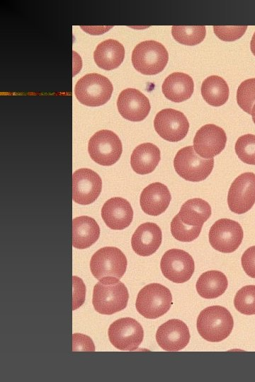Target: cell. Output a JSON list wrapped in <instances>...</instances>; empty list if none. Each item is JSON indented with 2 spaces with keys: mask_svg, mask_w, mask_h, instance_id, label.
Instances as JSON below:
<instances>
[{
  "mask_svg": "<svg viewBox=\"0 0 255 382\" xmlns=\"http://www.w3.org/2000/svg\"><path fill=\"white\" fill-rule=\"evenodd\" d=\"M244 237L241 225L230 219L216 221L209 231V242L211 246L223 253L235 251L240 245Z\"/></svg>",
  "mask_w": 255,
  "mask_h": 382,
  "instance_id": "10",
  "label": "cell"
},
{
  "mask_svg": "<svg viewBox=\"0 0 255 382\" xmlns=\"http://www.w3.org/2000/svg\"><path fill=\"white\" fill-rule=\"evenodd\" d=\"M241 262L246 274L255 278V245L244 251L241 258Z\"/></svg>",
  "mask_w": 255,
  "mask_h": 382,
  "instance_id": "36",
  "label": "cell"
},
{
  "mask_svg": "<svg viewBox=\"0 0 255 382\" xmlns=\"http://www.w3.org/2000/svg\"><path fill=\"white\" fill-rule=\"evenodd\" d=\"M237 101L244 111L251 115L255 105V78L246 79L240 83L237 91Z\"/></svg>",
  "mask_w": 255,
  "mask_h": 382,
  "instance_id": "31",
  "label": "cell"
},
{
  "mask_svg": "<svg viewBox=\"0 0 255 382\" xmlns=\"http://www.w3.org/2000/svg\"><path fill=\"white\" fill-rule=\"evenodd\" d=\"M100 228L96 221L88 216L76 217L72 221V245L84 249L98 240Z\"/></svg>",
  "mask_w": 255,
  "mask_h": 382,
  "instance_id": "22",
  "label": "cell"
},
{
  "mask_svg": "<svg viewBox=\"0 0 255 382\" xmlns=\"http://www.w3.org/2000/svg\"><path fill=\"white\" fill-rule=\"evenodd\" d=\"M73 352H94L95 347L91 339L83 334L75 333L72 335Z\"/></svg>",
  "mask_w": 255,
  "mask_h": 382,
  "instance_id": "35",
  "label": "cell"
},
{
  "mask_svg": "<svg viewBox=\"0 0 255 382\" xmlns=\"http://www.w3.org/2000/svg\"><path fill=\"white\" fill-rule=\"evenodd\" d=\"M88 151L94 161L101 166H109L119 160L123 151L122 143L113 131L102 129L89 139Z\"/></svg>",
  "mask_w": 255,
  "mask_h": 382,
  "instance_id": "7",
  "label": "cell"
},
{
  "mask_svg": "<svg viewBox=\"0 0 255 382\" xmlns=\"http://www.w3.org/2000/svg\"><path fill=\"white\" fill-rule=\"evenodd\" d=\"M110 343L122 351H134L142 343V325L134 318H123L110 324L108 331Z\"/></svg>",
  "mask_w": 255,
  "mask_h": 382,
  "instance_id": "9",
  "label": "cell"
},
{
  "mask_svg": "<svg viewBox=\"0 0 255 382\" xmlns=\"http://www.w3.org/2000/svg\"><path fill=\"white\" fill-rule=\"evenodd\" d=\"M72 310L74 311L80 307L84 302L86 296V286L81 279L76 276L72 277Z\"/></svg>",
  "mask_w": 255,
  "mask_h": 382,
  "instance_id": "34",
  "label": "cell"
},
{
  "mask_svg": "<svg viewBox=\"0 0 255 382\" xmlns=\"http://www.w3.org/2000/svg\"><path fill=\"white\" fill-rule=\"evenodd\" d=\"M155 131L169 141L182 140L188 134L189 123L184 114L172 108L159 111L154 120Z\"/></svg>",
  "mask_w": 255,
  "mask_h": 382,
  "instance_id": "13",
  "label": "cell"
},
{
  "mask_svg": "<svg viewBox=\"0 0 255 382\" xmlns=\"http://www.w3.org/2000/svg\"><path fill=\"white\" fill-rule=\"evenodd\" d=\"M102 188L101 177L89 168H79L72 175V199L80 204H89L99 196Z\"/></svg>",
  "mask_w": 255,
  "mask_h": 382,
  "instance_id": "14",
  "label": "cell"
},
{
  "mask_svg": "<svg viewBox=\"0 0 255 382\" xmlns=\"http://www.w3.org/2000/svg\"><path fill=\"white\" fill-rule=\"evenodd\" d=\"M168 59L166 49L155 40H145L137 44L132 53L133 66L145 75H154L163 71Z\"/></svg>",
  "mask_w": 255,
  "mask_h": 382,
  "instance_id": "3",
  "label": "cell"
},
{
  "mask_svg": "<svg viewBox=\"0 0 255 382\" xmlns=\"http://www.w3.org/2000/svg\"><path fill=\"white\" fill-rule=\"evenodd\" d=\"M125 57L123 45L113 39L106 40L98 45L94 52V59L98 66L105 70L118 67Z\"/></svg>",
  "mask_w": 255,
  "mask_h": 382,
  "instance_id": "23",
  "label": "cell"
},
{
  "mask_svg": "<svg viewBox=\"0 0 255 382\" xmlns=\"http://www.w3.org/2000/svg\"><path fill=\"white\" fill-rule=\"evenodd\" d=\"M171 303L170 290L162 284L152 283L139 291L135 306L137 312L144 318L155 319L166 313Z\"/></svg>",
  "mask_w": 255,
  "mask_h": 382,
  "instance_id": "4",
  "label": "cell"
},
{
  "mask_svg": "<svg viewBox=\"0 0 255 382\" xmlns=\"http://www.w3.org/2000/svg\"><path fill=\"white\" fill-rule=\"evenodd\" d=\"M162 241L159 226L152 222L140 225L132 234L131 245L133 250L139 255L149 256L159 248Z\"/></svg>",
  "mask_w": 255,
  "mask_h": 382,
  "instance_id": "19",
  "label": "cell"
},
{
  "mask_svg": "<svg viewBox=\"0 0 255 382\" xmlns=\"http://www.w3.org/2000/svg\"><path fill=\"white\" fill-rule=\"evenodd\" d=\"M228 285L227 277L220 271L210 270L203 273L196 282V290L204 299L221 296Z\"/></svg>",
  "mask_w": 255,
  "mask_h": 382,
  "instance_id": "25",
  "label": "cell"
},
{
  "mask_svg": "<svg viewBox=\"0 0 255 382\" xmlns=\"http://www.w3.org/2000/svg\"><path fill=\"white\" fill-rule=\"evenodd\" d=\"M160 159V150L156 145L143 143L133 150L130 156V165L137 174L146 175L156 168Z\"/></svg>",
  "mask_w": 255,
  "mask_h": 382,
  "instance_id": "24",
  "label": "cell"
},
{
  "mask_svg": "<svg viewBox=\"0 0 255 382\" xmlns=\"http://www.w3.org/2000/svg\"><path fill=\"white\" fill-rule=\"evenodd\" d=\"M239 158L245 163L255 165V135L246 134L239 137L234 146Z\"/></svg>",
  "mask_w": 255,
  "mask_h": 382,
  "instance_id": "32",
  "label": "cell"
},
{
  "mask_svg": "<svg viewBox=\"0 0 255 382\" xmlns=\"http://www.w3.org/2000/svg\"><path fill=\"white\" fill-rule=\"evenodd\" d=\"M171 34L178 42L192 46L204 40L206 30L204 25H173Z\"/></svg>",
  "mask_w": 255,
  "mask_h": 382,
  "instance_id": "28",
  "label": "cell"
},
{
  "mask_svg": "<svg viewBox=\"0 0 255 382\" xmlns=\"http://www.w3.org/2000/svg\"><path fill=\"white\" fill-rule=\"evenodd\" d=\"M160 267L166 279L175 283H183L191 279L195 265L189 253L181 249L173 248L163 255Z\"/></svg>",
  "mask_w": 255,
  "mask_h": 382,
  "instance_id": "12",
  "label": "cell"
},
{
  "mask_svg": "<svg viewBox=\"0 0 255 382\" xmlns=\"http://www.w3.org/2000/svg\"><path fill=\"white\" fill-rule=\"evenodd\" d=\"M234 325L230 311L221 306H212L203 310L197 318L200 335L209 342H220L231 333Z\"/></svg>",
  "mask_w": 255,
  "mask_h": 382,
  "instance_id": "2",
  "label": "cell"
},
{
  "mask_svg": "<svg viewBox=\"0 0 255 382\" xmlns=\"http://www.w3.org/2000/svg\"><path fill=\"white\" fill-rule=\"evenodd\" d=\"M113 90V85L108 78L91 73L79 79L74 87V94L81 104L96 107L108 102Z\"/></svg>",
  "mask_w": 255,
  "mask_h": 382,
  "instance_id": "5",
  "label": "cell"
},
{
  "mask_svg": "<svg viewBox=\"0 0 255 382\" xmlns=\"http://www.w3.org/2000/svg\"><path fill=\"white\" fill-rule=\"evenodd\" d=\"M201 95L209 105L221 106L228 100L229 87L222 77L216 75L210 76L202 83Z\"/></svg>",
  "mask_w": 255,
  "mask_h": 382,
  "instance_id": "27",
  "label": "cell"
},
{
  "mask_svg": "<svg viewBox=\"0 0 255 382\" xmlns=\"http://www.w3.org/2000/svg\"><path fill=\"white\" fill-rule=\"evenodd\" d=\"M235 308L244 315L255 314V285L241 288L234 299Z\"/></svg>",
  "mask_w": 255,
  "mask_h": 382,
  "instance_id": "29",
  "label": "cell"
},
{
  "mask_svg": "<svg viewBox=\"0 0 255 382\" xmlns=\"http://www.w3.org/2000/svg\"><path fill=\"white\" fill-rule=\"evenodd\" d=\"M227 135L224 129L214 124L202 126L193 139V149L202 158H211L225 147Z\"/></svg>",
  "mask_w": 255,
  "mask_h": 382,
  "instance_id": "15",
  "label": "cell"
},
{
  "mask_svg": "<svg viewBox=\"0 0 255 382\" xmlns=\"http://www.w3.org/2000/svg\"><path fill=\"white\" fill-rule=\"evenodd\" d=\"M127 259L125 254L115 247H103L91 257L90 270L97 279L112 277L120 279L125 272Z\"/></svg>",
  "mask_w": 255,
  "mask_h": 382,
  "instance_id": "8",
  "label": "cell"
},
{
  "mask_svg": "<svg viewBox=\"0 0 255 382\" xmlns=\"http://www.w3.org/2000/svg\"><path fill=\"white\" fill-rule=\"evenodd\" d=\"M128 298V289L119 279L106 277L94 286L92 303L98 313L111 315L123 310Z\"/></svg>",
  "mask_w": 255,
  "mask_h": 382,
  "instance_id": "1",
  "label": "cell"
},
{
  "mask_svg": "<svg viewBox=\"0 0 255 382\" xmlns=\"http://www.w3.org/2000/svg\"><path fill=\"white\" fill-rule=\"evenodd\" d=\"M101 216L110 228L123 230L130 225L133 218V210L128 200L115 197L108 199L103 204Z\"/></svg>",
  "mask_w": 255,
  "mask_h": 382,
  "instance_id": "18",
  "label": "cell"
},
{
  "mask_svg": "<svg viewBox=\"0 0 255 382\" xmlns=\"http://www.w3.org/2000/svg\"><path fill=\"white\" fill-rule=\"evenodd\" d=\"M251 116H252L253 122H254V124H255V105H254V107H253L252 109H251Z\"/></svg>",
  "mask_w": 255,
  "mask_h": 382,
  "instance_id": "38",
  "label": "cell"
},
{
  "mask_svg": "<svg viewBox=\"0 0 255 382\" xmlns=\"http://www.w3.org/2000/svg\"><path fill=\"white\" fill-rule=\"evenodd\" d=\"M156 340L159 346L165 351H179L189 342V330L181 320L171 319L159 327Z\"/></svg>",
  "mask_w": 255,
  "mask_h": 382,
  "instance_id": "16",
  "label": "cell"
},
{
  "mask_svg": "<svg viewBox=\"0 0 255 382\" xmlns=\"http://www.w3.org/2000/svg\"><path fill=\"white\" fill-rule=\"evenodd\" d=\"M117 107L120 115L132 122L143 120L150 110L147 97L135 88L122 91L118 98Z\"/></svg>",
  "mask_w": 255,
  "mask_h": 382,
  "instance_id": "17",
  "label": "cell"
},
{
  "mask_svg": "<svg viewBox=\"0 0 255 382\" xmlns=\"http://www.w3.org/2000/svg\"><path fill=\"white\" fill-rule=\"evenodd\" d=\"M193 79L182 72H174L169 75L162 86L164 96L176 103L183 102L190 98L193 94Z\"/></svg>",
  "mask_w": 255,
  "mask_h": 382,
  "instance_id": "21",
  "label": "cell"
},
{
  "mask_svg": "<svg viewBox=\"0 0 255 382\" xmlns=\"http://www.w3.org/2000/svg\"><path fill=\"white\" fill-rule=\"evenodd\" d=\"M171 199L168 187L159 182L147 185L140 195L142 211L151 216H158L166 211Z\"/></svg>",
  "mask_w": 255,
  "mask_h": 382,
  "instance_id": "20",
  "label": "cell"
},
{
  "mask_svg": "<svg viewBox=\"0 0 255 382\" xmlns=\"http://www.w3.org/2000/svg\"><path fill=\"white\" fill-rule=\"evenodd\" d=\"M174 166L177 174L184 180L200 182L205 180L212 171L214 159L202 158L192 146H188L176 153Z\"/></svg>",
  "mask_w": 255,
  "mask_h": 382,
  "instance_id": "6",
  "label": "cell"
},
{
  "mask_svg": "<svg viewBox=\"0 0 255 382\" xmlns=\"http://www.w3.org/2000/svg\"><path fill=\"white\" fill-rule=\"evenodd\" d=\"M246 25L224 26L214 25L215 34L223 41H234L240 38L245 33Z\"/></svg>",
  "mask_w": 255,
  "mask_h": 382,
  "instance_id": "33",
  "label": "cell"
},
{
  "mask_svg": "<svg viewBox=\"0 0 255 382\" xmlns=\"http://www.w3.org/2000/svg\"><path fill=\"white\" fill-rule=\"evenodd\" d=\"M255 203V174L246 172L232 182L227 195L229 209L234 213L247 212Z\"/></svg>",
  "mask_w": 255,
  "mask_h": 382,
  "instance_id": "11",
  "label": "cell"
},
{
  "mask_svg": "<svg viewBox=\"0 0 255 382\" xmlns=\"http://www.w3.org/2000/svg\"><path fill=\"white\" fill-rule=\"evenodd\" d=\"M203 226H189L183 224L178 214L172 219L171 223V232L176 240L181 242H191L196 239L201 231Z\"/></svg>",
  "mask_w": 255,
  "mask_h": 382,
  "instance_id": "30",
  "label": "cell"
},
{
  "mask_svg": "<svg viewBox=\"0 0 255 382\" xmlns=\"http://www.w3.org/2000/svg\"><path fill=\"white\" fill-rule=\"evenodd\" d=\"M177 214L185 224L203 226L211 215V207L205 200L193 198L182 204Z\"/></svg>",
  "mask_w": 255,
  "mask_h": 382,
  "instance_id": "26",
  "label": "cell"
},
{
  "mask_svg": "<svg viewBox=\"0 0 255 382\" xmlns=\"http://www.w3.org/2000/svg\"><path fill=\"white\" fill-rule=\"evenodd\" d=\"M250 48L253 54L255 56V33H254L250 42Z\"/></svg>",
  "mask_w": 255,
  "mask_h": 382,
  "instance_id": "37",
  "label": "cell"
}]
</instances>
